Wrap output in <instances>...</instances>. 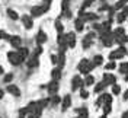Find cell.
<instances>
[{
  "mask_svg": "<svg viewBox=\"0 0 128 118\" xmlns=\"http://www.w3.org/2000/svg\"><path fill=\"white\" fill-rule=\"evenodd\" d=\"M95 67H96L95 64L90 63V61H89V60H86V58H83V60L79 63V66H77V69H79L83 74H89V73L93 70Z\"/></svg>",
  "mask_w": 128,
  "mask_h": 118,
  "instance_id": "cell-1",
  "label": "cell"
},
{
  "mask_svg": "<svg viewBox=\"0 0 128 118\" xmlns=\"http://www.w3.org/2000/svg\"><path fill=\"white\" fill-rule=\"evenodd\" d=\"M48 9H50V6H48V5H42V6H34V8L31 9V15L35 16V18H38V16H42V15H44Z\"/></svg>",
  "mask_w": 128,
  "mask_h": 118,
  "instance_id": "cell-2",
  "label": "cell"
},
{
  "mask_svg": "<svg viewBox=\"0 0 128 118\" xmlns=\"http://www.w3.org/2000/svg\"><path fill=\"white\" fill-rule=\"evenodd\" d=\"M8 58H9V63L13 64V66H19V64L22 63V58L19 57V54H18L16 51H9Z\"/></svg>",
  "mask_w": 128,
  "mask_h": 118,
  "instance_id": "cell-3",
  "label": "cell"
},
{
  "mask_svg": "<svg viewBox=\"0 0 128 118\" xmlns=\"http://www.w3.org/2000/svg\"><path fill=\"white\" fill-rule=\"evenodd\" d=\"M125 54H127L125 48H124V47H120L116 51H112L111 54H109V58H111L112 61H115V60H120V58H122Z\"/></svg>",
  "mask_w": 128,
  "mask_h": 118,
  "instance_id": "cell-4",
  "label": "cell"
},
{
  "mask_svg": "<svg viewBox=\"0 0 128 118\" xmlns=\"http://www.w3.org/2000/svg\"><path fill=\"white\" fill-rule=\"evenodd\" d=\"M84 86V80H82L80 76H74L72 79V89L73 90H77V89H83Z\"/></svg>",
  "mask_w": 128,
  "mask_h": 118,
  "instance_id": "cell-5",
  "label": "cell"
},
{
  "mask_svg": "<svg viewBox=\"0 0 128 118\" xmlns=\"http://www.w3.org/2000/svg\"><path fill=\"white\" fill-rule=\"evenodd\" d=\"M102 42H104L105 47H111L112 44L115 42L114 34H111V32H106V34H104V35H102Z\"/></svg>",
  "mask_w": 128,
  "mask_h": 118,
  "instance_id": "cell-6",
  "label": "cell"
},
{
  "mask_svg": "<svg viewBox=\"0 0 128 118\" xmlns=\"http://www.w3.org/2000/svg\"><path fill=\"white\" fill-rule=\"evenodd\" d=\"M47 90H48V93L51 95H56L57 92H58V82L57 80H51L50 83L47 85Z\"/></svg>",
  "mask_w": 128,
  "mask_h": 118,
  "instance_id": "cell-7",
  "label": "cell"
},
{
  "mask_svg": "<svg viewBox=\"0 0 128 118\" xmlns=\"http://www.w3.org/2000/svg\"><path fill=\"white\" fill-rule=\"evenodd\" d=\"M66 41H67V47L68 48H74V45H76V34L74 32L66 34Z\"/></svg>",
  "mask_w": 128,
  "mask_h": 118,
  "instance_id": "cell-8",
  "label": "cell"
},
{
  "mask_svg": "<svg viewBox=\"0 0 128 118\" xmlns=\"http://www.w3.org/2000/svg\"><path fill=\"white\" fill-rule=\"evenodd\" d=\"M9 42H10V45L13 48H20L22 45V38L20 37H18V35H13V37H9Z\"/></svg>",
  "mask_w": 128,
  "mask_h": 118,
  "instance_id": "cell-9",
  "label": "cell"
},
{
  "mask_svg": "<svg viewBox=\"0 0 128 118\" xmlns=\"http://www.w3.org/2000/svg\"><path fill=\"white\" fill-rule=\"evenodd\" d=\"M96 37L95 32H89L88 35L84 37V39H83V42H82V45H83V48H89L90 47V44H92V41H93V38Z\"/></svg>",
  "mask_w": 128,
  "mask_h": 118,
  "instance_id": "cell-10",
  "label": "cell"
},
{
  "mask_svg": "<svg viewBox=\"0 0 128 118\" xmlns=\"http://www.w3.org/2000/svg\"><path fill=\"white\" fill-rule=\"evenodd\" d=\"M105 83V86H109V85H115V82H116V77L114 76V74H109V73H105L104 74V80H102Z\"/></svg>",
  "mask_w": 128,
  "mask_h": 118,
  "instance_id": "cell-11",
  "label": "cell"
},
{
  "mask_svg": "<svg viewBox=\"0 0 128 118\" xmlns=\"http://www.w3.org/2000/svg\"><path fill=\"white\" fill-rule=\"evenodd\" d=\"M22 24L26 29H31L32 26H34V22H32V16L29 15H24L22 16Z\"/></svg>",
  "mask_w": 128,
  "mask_h": 118,
  "instance_id": "cell-12",
  "label": "cell"
},
{
  "mask_svg": "<svg viewBox=\"0 0 128 118\" xmlns=\"http://www.w3.org/2000/svg\"><path fill=\"white\" fill-rule=\"evenodd\" d=\"M35 39H36V44H38V45H42L44 42H47V34L44 31H40L36 34V38Z\"/></svg>",
  "mask_w": 128,
  "mask_h": 118,
  "instance_id": "cell-13",
  "label": "cell"
},
{
  "mask_svg": "<svg viewBox=\"0 0 128 118\" xmlns=\"http://www.w3.org/2000/svg\"><path fill=\"white\" fill-rule=\"evenodd\" d=\"M8 92L10 95H13V96H20V90H19V87L16 86V85H8Z\"/></svg>",
  "mask_w": 128,
  "mask_h": 118,
  "instance_id": "cell-14",
  "label": "cell"
},
{
  "mask_svg": "<svg viewBox=\"0 0 128 118\" xmlns=\"http://www.w3.org/2000/svg\"><path fill=\"white\" fill-rule=\"evenodd\" d=\"M70 105H72V96L70 95H66L63 99V105H61V109L63 111H67L70 108Z\"/></svg>",
  "mask_w": 128,
  "mask_h": 118,
  "instance_id": "cell-15",
  "label": "cell"
},
{
  "mask_svg": "<svg viewBox=\"0 0 128 118\" xmlns=\"http://www.w3.org/2000/svg\"><path fill=\"white\" fill-rule=\"evenodd\" d=\"M16 53H18V54H19V57H20V58H22V61H25V60H26V58H28V55H29V50H28V48H18V51H16Z\"/></svg>",
  "mask_w": 128,
  "mask_h": 118,
  "instance_id": "cell-16",
  "label": "cell"
},
{
  "mask_svg": "<svg viewBox=\"0 0 128 118\" xmlns=\"http://www.w3.org/2000/svg\"><path fill=\"white\" fill-rule=\"evenodd\" d=\"M38 64H40V61H38V57H36V55H32L31 58H29V61H26V66H28L29 69L38 67Z\"/></svg>",
  "mask_w": 128,
  "mask_h": 118,
  "instance_id": "cell-17",
  "label": "cell"
},
{
  "mask_svg": "<svg viewBox=\"0 0 128 118\" xmlns=\"http://www.w3.org/2000/svg\"><path fill=\"white\" fill-rule=\"evenodd\" d=\"M98 16L95 13H83V15L80 16V19L83 21V22H92V21H95Z\"/></svg>",
  "mask_w": 128,
  "mask_h": 118,
  "instance_id": "cell-18",
  "label": "cell"
},
{
  "mask_svg": "<svg viewBox=\"0 0 128 118\" xmlns=\"http://www.w3.org/2000/svg\"><path fill=\"white\" fill-rule=\"evenodd\" d=\"M74 26H76V31L77 32H82L83 31V28H84V22H83L80 18H77V19L74 21Z\"/></svg>",
  "mask_w": 128,
  "mask_h": 118,
  "instance_id": "cell-19",
  "label": "cell"
},
{
  "mask_svg": "<svg viewBox=\"0 0 128 118\" xmlns=\"http://www.w3.org/2000/svg\"><path fill=\"white\" fill-rule=\"evenodd\" d=\"M51 77H52V80H60V77H61V69L58 67V69H54V70L51 71Z\"/></svg>",
  "mask_w": 128,
  "mask_h": 118,
  "instance_id": "cell-20",
  "label": "cell"
},
{
  "mask_svg": "<svg viewBox=\"0 0 128 118\" xmlns=\"http://www.w3.org/2000/svg\"><path fill=\"white\" fill-rule=\"evenodd\" d=\"M93 83H95V77H93L92 74H86L84 85H86V86H93Z\"/></svg>",
  "mask_w": 128,
  "mask_h": 118,
  "instance_id": "cell-21",
  "label": "cell"
},
{
  "mask_svg": "<svg viewBox=\"0 0 128 118\" xmlns=\"http://www.w3.org/2000/svg\"><path fill=\"white\" fill-rule=\"evenodd\" d=\"M77 112L80 114V117H79V118H89L88 108H86V106H82V108H79V109H77Z\"/></svg>",
  "mask_w": 128,
  "mask_h": 118,
  "instance_id": "cell-22",
  "label": "cell"
},
{
  "mask_svg": "<svg viewBox=\"0 0 128 118\" xmlns=\"http://www.w3.org/2000/svg\"><path fill=\"white\" fill-rule=\"evenodd\" d=\"M57 60H58V67L61 69L64 66V63H66V55H64V53H60L58 57H57Z\"/></svg>",
  "mask_w": 128,
  "mask_h": 118,
  "instance_id": "cell-23",
  "label": "cell"
},
{
  "mask_svg": "<svg viewBox=\"0 0 128 118\" xmlns=\"http://www.w3.org/2000/svg\"><path fill=\"white\" fill-rule=\"evenodd\" d=\"M8 15L10 19H13V21H18L19 19V16H18V13H16L15 10H12V9H8Z\"/></svg>",
  "mask_w": 128,
  "mask_h": 118,
  "instance_id": "cell-24",
  "label": "cell"
},
{
  "mask_svg": "<svg viewBox=\"0 0 128 118\" xmlns=\"http://www.w3.org/2000/svg\"><path fill=\"white\" fill-rule=\"evenodd\" d=\"M102 63H104V57H102V55H95L93 64H95V66H100Z\"/></svg>",
  "mask_w": 128,
  "mask_h": 118,
  "instance_id": "cell-25",
  "label": "cell"
},
{
  "mask_svg": "<svg viewBox=\"0 0 128 118\" xmlns=\"http://www.w3.org/2000/svg\"><path fill=\"white\" fill-rule=\"evenodd\" d=\"M56 29H57V32H58V34H63V32H64V26H63V24H61L58 19L56 21Z\"/></svg>",
  "mask_w": 128,
  "mask_h": 118,
  "instance_id": "cell-26",
  "label": "cell"
},
{
  "mask_svg": "<svg viewBox=\"0 0 128 118\" xmlns=\"http://www.w3.org/2000/svg\"><path fill=\"white\" fill-rule=\"evenodd\" d=\"M105 87H106V86H105V83H104V82H100V83H98V85L95 86V92H96V93H99V92H102V90H104Z\"/></svg>",
  "mask_w": 128,
  "mask_h": 118,
  "instance_id": "cell-27",
  "label": "cell"
},
{
  "mask_svg": "<svg viewBox=\"0 0 128 118\" xmlns=\"http://www.w3.org/2000/svg\"><path fill=\"white\" fill-rule=\"evenodd\" d=\"M120 73H124V74H128V63H122L120 66Z\"/></svg>",
  "mask_w": 128,
  "mask_h": 118,
  "instance_id": "cell-28",
  "label": "cell"
},
{
  "mask_svg": "<svg viewBox=\"0 0 128 118\" xmlns=\"http://www.w3.org/2000/svg\"><path fill=\"white\" fill-rule=\"evenodd\" d=\"M58 103H60V98H58L57 95H52V96H51V105H52V106H57Z\"/></svg>",
  "mask_w": 128,
  "mask_h": 118,
  "instance_id": "cell-29",
  "label": "cell"
},
{
  "mask_svg": "<svg viewBox=\"0 0 128 118\" xmlns=\"http://www.w3.org/2000/svg\"><path fill=\"white\" fill-rule=\"evenodd\" d=\"M125 18H127V16L121 12V13H118V15H116V22H118V24H122V22L125 21Z\"/></svg>",
  "mask_w": 128,
  "mask_h": 118,
  "instance_id": "cell-30",
  "label": "cell"
},
{
  "mask_svg": "<svg viewBox=\"0 0 128 118\" xmlns=\"http://www.w3.org/2000/svg\"><path fill=\"white\" fill-rule=\"evenodd\" d=\"M120 92H121L120 85H114V86H112V93H114V95H118Z\"/></svg>",
  "mask_w": 128,
  "mask_h": 118,
  "instance_id": "cell-31",
  "label": "cell"
},
{
  "mask_svg": "<svg viewBox=\"0 0 128 118\" xmlns=\"http://www.w3.org/2000/svg\"><path fill=\"white\" fill-rule=\"evenodd\" d=\"M115 67H116V63H115V61H111V63H108L105 66L106 70H112V69H115Z\"/></svg>",
  "mask_w": 128,
  "mask_h": 118,
  "instance_id": "cell-32",
  "label": "cell"
},
{
  "mask_svg": "<svg viewBox=\"0 0 128 118\" xmlns=\"http://www.w3.org/2000/svg\"><path fill=\"white\" fill-rule=\"evenodd\" d=\"M111 103H106V105H104V112H105V115H108L109 112H111Z\"/></svg>",
  "mask_w": 128,
  "mask_h": 118,
  "instance_id": "cell-33",
  "label": "cell"
},
{
  "mask_svg": "<svg viewBox=\"0 0 128 118\" xmlns=\"http://www.w3.org/2000/svg\"><path fill=\"white\" fill-rule=\"evenodd\" d=\"M80 96H82L83 99H88L89 98V92L88 90H84V89H82V90H80Z\"/></svg>",
  "mask_w": 128,
  "mask_h": 118,
  "instance_id": "cell-34",
  "label": "cell"
},
{
  "mask_svg": "<svg viewBox=\"0 0 128 118\" xmlns=\"http://www.w3.org/2000/svg\"><path fill=\"white\" fill-rule=\"evenodd\" d=\"M12 80H13V74H12V73H9V74H6V76H4V82H6V83L12 82Z\"/></svg>",
  "mask_w": 128,
  "mask_h": 118,
  "instance_id": "cell-35",
  "label": "cell"
},
{
  "mask_svg": "<svg viewBox=\"0 0 128 118\" xmlns=\"http://www.w3.org/2000/svg\"><path fill=\"white\" fill-rule=\"evenodd\" d=\"M41 53H42V47H41V45H38V47L35 48V51H34V55H36V57H38Z\"/></svg>",
  "mask_w": 128,
  "mask_h": 118,
  "instance_id": "cell-36",
  "label": "cell"
},
{
  "mask_svg": "<svg viewBox=\"0 0 128 118\" xmlns=\"http://www.w3.org/2000/svg\"><path fill=\"white\" fill-rule=\"evenodd\" d=\"M124 6H125V3H124V2H118V3H116V5H115V9H124Z\"/></svg>",
  "mask_w": 128,
  "mask_h": 118,
  "instance_id": "cell-37",
  "label": "cell"
},
{
  "mask_svg": "<svg viewBox=\"0 0 128 118\" xmlns=\"http://www.w3.org/2000/svg\"><path fill=\"white\" fill-rule=\"evenodd\" d=\"M41 117V112H34V114H29L28 118H40Z\"/></svg>",
  "mask_w": 128,
  "mask_h": 118,
  "instance_id": "cell-38",
  "label": "cell"
},
{
  "mask_svg": "<svg viewBox=\"0 0 128 118\" xmlns=\"http://www.w3.org/2000/svg\"><path fill=\"white\" fill-rule=\"evenodd\" d=\"M4 38L8 39V38H9V35H8V34H6L4 31H0V39H4Z\"/></svg>",
  "mask_w": 128,
  "mask_h": 118,
  "instance_id": "cell-39",
  "label": "cell"
},
{
  "mask_svg": "<svg viewBox=\"0 0 128 118\" xmlns=\"http://www.w3.org/2000/svg\"><path fill=\"white\" fill-rule=\"evenodd\" d=\"M93 28H95L96 31H100V29H102V25H99V24H93Z\"/></svg>",
  "mask_w": 128,
  "mask_h": 118,
  "instance_id": "cell-40",
  "label": "cell"
},
{
  "mask_svg": "<svg viewBox=\"0 0 128 118\" xmlns=\"http://www.w3.org/2000/svg\"><path fill=\"white\" fill-rule=\"evenodd\" d=\"M51 61H52L54 64L58 63V60H57V55H51Z\"/></svg>",
  "mask_w": 128,
  "mask_h": 118,
  "instance_id": "cell-41",
  "label": "cell"
},
{
  "mask_svg": "<svg viewBox=\"0 0 128 118\" xmlns=\"http://www.w3.org/2000/svg\"><path fill=\"white\" fill-rule=\"evenodd\" d=\"M122 118H128V111H125V112L122 114Z\"/></svg>",
  "mask_w": 128,
  "mask_h": 118,
  "instance_id": "cell-42",
  "label": "cell"
},
{
  "mask_svg": "<svg viewBox=\"0 0 128 118\" xmlns=\"http://www.w3.org/2000/svg\"><path fill=\"white\" fill-rule=\"evenodd\" d=\"M106 9H108V6H106V5H104V6H100V10H106Z\"/></svg>",
  "mask_w": 128,
  "mask_h": 118,
  "instance_id": "cell-43",
  "label": "cell"
},
{
  "mask_svg": "<svg viewBox=\"0 0 128 118\" xmlns=\"http://www.w3.org/2000/svg\"><path fill=\"white\" fill-rule=\"evenodd\" d=\"M3 95H4V92H3V89H0V99L3 98Z\"/></svg>",
  "mask_w": 128,
  "mask_h": 118,
  "instance_id": "cell-44",
  "label": "cell"
},
{
  "mask_svg": "<svg viewBox=\"0 0 128 118\" xmlns=\"http://www.w3.org/2000/svg\"><path fill=\"white\" fill-rule=\"evenodd\" d=\"M124 99H128V90L125 92V93H124Z\"/></svg>",
  "mask_w": 128,
  "mask_h": 118,
  "instance_id": "cell-45",
  "label": "cell"
},
{
  "mask_svg": "<svg viewBox=\"0 0 128 118\" xmlns=\"http://www.w3.org/2000/svg\"><path fill=\"white\" fill-rule=\"evenodd\" d=\"M3 73H4V70H3V67L0 66V74H3Z\"/></svg>",
  "mask_w": 128,
  "mask_h": 118,
  "instance_id": "cell-46",
  "label": "cell"
},
{
  "mask_svg": "<svg viewBox=\"0 0 128 118\" xmlns=\"http://www.w3.org/2000/svg\"><path fill=\"white\" fill-rule=\"evenodd\" d=\"M125 80H127V82H128V74H125Z\"/></svg>",
  "mask_w": 128,
  "mask_h": 118,
  "instance_id": "cell-47",
  "label": "cell"
},
{
  "mask_svg": "<svg viewBox=\"0 0 128 118\" xmlns=\"http://www.w3.org/2000/svg\"><path fill=\"white\" fill-rule=\"evenodd\" d=\"M84 2H89V3H92V2H93V0H84Z\"/></svg>",
  "mask_w": 128,
  "mask_h": 118,
  "instance_id": "cell-48",
  "label": "cell"
},
{
  "mask_svg": "<svg viewBox=\"0 0 128 118\" xmlns=\"http://www.w3.org/2000/svg\"><path fill=\"white\" fill-rule=\"evenodd\" d=\"M121 2H124V3H128V0H121Z\"/></svg>",
  "mask_w": 128,
  "mask_h": 118,
  "instance_id": "cell-49",
  "label": "cell"
},
{
  "mask_svg": "<svg viewBox=\"0 0 128 118\" xmlns=\"http://www.w3.org/2000/svg\"><path fill=\"white\" fill-rule=\"evenodd\" d=\"M100 118H106V115H102V117H100Z\"/></svg>",
  "mask_w": 128,
  "mask_h": 118,
  "instance_id": "cell-50",
  "label": "cell"
},
{
  "mask_svg": "<svg viewBox=\"0 0 128 118\" xmlns=\"http://www.w3.org/2000/svg\"><path fill=\"white\" fill-rule=\"evenodd\" d=\"M100 2H104V0H100Z\"/></svg>",
  "mask_w": 128,
  "mask_h": 118,
  "instance_id": "cell-51",
  "label": "cell"
}]
</instances>
